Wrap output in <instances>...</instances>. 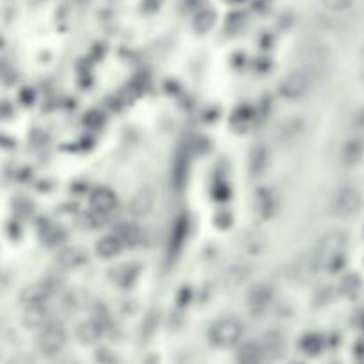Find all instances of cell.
Masks as SVG:
<instances>
[{
	"instance_id": "cell-1",
	"label": "cell",
	"mask_w": 364,
	"mask_h": 364,
	"mask_svg": "<svg viewBox=\"0 0 364 364\" xmlns=\"http://www.w3.org/2000/svg\"><path fill=\"white\" fill-rule=\"evenodd\" d=\"M347 235L343 231H329L321 236L315 245V254L320 262L321 272L334 274L345 265V249H347Z\"/></svg>"
},
{
	"instance_id": "cell-2",
	"label": "cell",
	"mask_w": 364,
	"mask_h": 364,
	"mask_svg": "<svg viewBox=\"0 0 364 364\" xmlns=\"http://www.w3.org/2000/svg\"><path fill=\"white\" fill-rule=\"evenodd\" d=\"M242 332H244V327L236 318L226 317L217 320L212 326L210 332H208V338L210 343L217 348H229L235 347L236 343L240 341Z\"/></svg>"
},
{
	"instance_id": "cell-3",
	"label": "cell",
	"mask_w": 364,
	"mask_h": 364,
	"mask_svg": "<svg viewBox=\"0 0 364 364\" xmlns=\"http://www.w3.org/2000/svg\"><path fill=\"white\" fill-rule=\"evenodd\" d=\"M363 208V196L354 187H343L334 194L330 201V214L336 218L356 217Z\"/></svg>"
},
{
	"instance_id": "cell-4",
	"label": "cell",
	"mask_w": 364,
	"mask_h": 364,
	"mask_svg": "<svg viewBox=\"0 0 364 364\" xmlns=\"http://www.w3.org/2000/svg\"><path fill=\"white\" fill-rule=\"evenodd\" d=\"M38 348L45 356H57L66 345V330L59 321H48L47 326L39 329Z\"/></svg>"
},
{
	"instance_id": "cell-5",
	"label": "cell",
	"mask_w": 364,
	"mask_h": 364,
	"mask_svg": "<svg viewBox=\"0 0 364 364\" xmlns=\"http://www.w3.org/2000/svg\"><path fill=\"white\" fill-rule=\"evenodd\" d=\"M329 48L321 43H309L300 50V59L304 62V68L302 69H306L313 80L326 73L327 65H329Z\"/></svg>"
},
{
	"instance_id": "cell-6",
	"label": "cell",
	"mask_w": 364,
	"mask_h": 364,
	"mask_svg": "<svg viewBox=\"0 0 364 364\" xmlns=\"http://www.w3.org/2000/svg\"><path fill=\"white\" fill-rule=\"evenodd\" d=\"M311 82H313V78H311V75L306 69H297V71L288 73L286 77L281 80L279 93H281V96L284 100L297 102V100L304 98L308 95Z\"/></svg>"
},
{
	"instance_id": "cell-7",
	"label": "cell",
	"mask_w": 364,
	"mask_h": 364,
	"mask_svg": "<svg viewBox=\"0 0 364 364\" xmlns=\"http://www.w3.org/2000/svg\"><path fill=\"white\" fill-rule=\"evenodd\" d=\"M306 130V121L299 116H291L279 123L275 130V139L281 146H290L302 137Z\"/></svg>"
},
{
	"instance_id": "cell-8",
	"label": "cell",
	"mask_w": 364,
	"mask_h": 364,
	"mask_svg": "<svg viewBox=\"0 0 364 364\" xmlns=\"http://www.w3.org/2000/svg\"><path fill=\"white\" fill-rule=\"evenodd\" d=\"M364 160V139L359 135L348 137L339 148V162L345 168H356Z\"/></svg>"
},
{
	"instance_id": "cell-9",
	"label": "cell",
	"mask_w": 364,
	"mask_h": 364,
	"mask_svg": "<svg viewBox=\"0 0 364 364\" xmlns=\"http://www.w3.org/2000/svg\"><path fill=\"white\" fill-rule=\"evenodd\" d=\"M272 300H274V288L270 286V284L260 283L251 288V291H249L247 306L254 315H262L270 308Z\"/></svg>"
},
{
	"instance_id": "cell-10",
	"label": "cell",
	"mask_w": 364,
	"mask_h": 364,
	"mask_svg": "<svg viewBox=\"0 0 364 364\" xmlns=\"http://www.w3.org/2000/svg\"><path fill=\"white\" fill-rule=\"evenodd\" d=\"M48 299H50V288L45 283L29 284L20 293V304L23 306V309L45 308Z\"/></svg>"
},
{
	"instance_id": "cell-11",
	"label": "cell",
	"mask_w": 364,
	"mask_h": 364,
	"mask_svg": "<svg viewBox=\"0 0 364 364\" xmlns=\"http://www.w3.org/2000/svg\"><path fill=\"white\" fill-rule=\"evenodd\" d=\"M320 272L321 266L320 262H318L317 254H315V251H308V253L302 254V256L297 260L295 266H293V275H295V279L302 281V283L311 281V279L317 277Z\"/></svg>"
},
{
	"instance_id": "cell-12",
	"label": "cell",
	"mask_w": 364,
	"mask_h": 364,
	"mask_svg": "<svg viewBox=\"0 0 364 364\" xmlns=\"http://www.w3.org/2000/svg\"><path fill=\"white\" fill-rule=\"evenodd\" d=\"M270 162H272V155H270L269 148L265 144H256L249 153V172L253 178H260L269 171Z\"/></svg>"
},
{
	"instance_id": "cell-13",
	"label": "cell",
	"mask_w": 364,
	"mask_h": 364,
	"mask_svg": "<svg viewBox=\"0 0 364 364\" xmlns=\"http://www.w3.org/2000/svg\"><path fill=\"white\" fill-rule=\"evenodd\" d=\"M275 208H277V201H275L274 192L266 187H260L254 192V212L262 220H269L274 217Z\"/></svg>"
},
{
	"instance_id": "cell-14",
	"label": "cell",
	"mask_w": 364,
	"mask_h": 364,
	"mask_svg": "<svg viewBox=\"0 0 364 364\" xmlns=\"http://www.w3.org/2000/svg\"><path fill=\"white\" fill-rule=\"evenodd\" d=\"M117 205V197L114 194V190H111L109 187H100L95 192L91 194V208L96 214L109 215Z\"/></svg>"
},
{
	"instance_id": "cell-15",
	"label": "cell",
	"mask_w": 364,
	"mask_h": 364,
	"mask_svg": "<svg viewBox=\"0 0 364 364\" xmlns=\"http://www.w3.org/2000/svg\"><path fill=\"white\" fill-rule=\"evenodd\" d=\"M153 205H155L153 190L144 187V189L137 190V192L133 194L132 201H130V214H132L133 217H146V215L151 214Z\"/></svg>"
},
{
	"instance_id": "cell-16",
	"label": "cell",
	"mask_w": 364,
	"mask_h": 364,
	"mask_svg": "<svg viewBox=\"0 0 364 364\" xmlns=\"http://www.w3.org/2000/svg\"><path fill=\"white\" fill-rule=\"evenodd\" d=\"M265 352L262 348V343L245 341L236 354V363L238 364H263Z\"/></svg>"
},
{
	"instance_id": "cell-17",
	"label": "cell",
	"mask_w": 364,
	"mask_h": 364,
	"mask_svg": "<svg viewBox=\"0 0 364 364\" xmlns=\"http://www.w3.org/2000/svg\"><path fill=\"white\" fill-rule=\"evenodd\" d=\"M103 336V323L100 320H86L77 327V338L84 345H95Z\"/></svg>"
},
{
	"instance_id": "cell-18",
	"label": "cell",
	"mask_w": 364,
	"mask_h": 364,
	"mask_svg": "<svg viewBox=\"0 0 364 364\" xmlns=\"http://www.w3.org/2000/svg\"><path fill=\"white\" fill-rule=\"evenodd\" d=\"M87 262V254L80 247H66L57 254V263L62 269H78Z\"/></svg>"
},
{
	"instance_id": "cell-19",
	"label": "cell",
	"mask_w": 364,
	"mask_h": 364,
	"mask_svg": "<svg viewBox=\"0 0 364 364\" xmlns=\"http://www.w3.org/2000/svg\"><path fill=\"white\" fill-rule=\"evenodd\" d=\"M187 233H189V220L185 215L178 217L174 220V226L171 229V240H169V251L172 254H178L181 251L185 244V238H187Z\"/></svg>"
},
{
	"instance_id": "cell-20",
	"label": "cell",
	"mask_w": 364,
	"mask_h": 364,
	"mask_svg": "<svg viewBox=\"0 0 364 364\" xmlns=\"http://www.w3.org/2000/svg\"><path fill=\"white\" fill-rule=\"evenodd\" d=\"M187 172H189V153L187 150H180L172 162V185L176 190H181V187L185 185Z\"/></svg>"
},
{
	"instance_id": "cell-21",
	"label": "cell",
	"mask_w": 364,
	"mask_h": 364,
	"mask_svg": "<svg viewBox=\"0 0 364 364\" xmlns=\"http://www.w3.org/2000/svg\"><path fill=\"white\" fill-rule=\"evenodd\" d=\"M262 348L265 352V357H270V359H277L284 350V338L281 332L277 330H270L263 336L262 339Z\"/></svg>"
},
{
	"instance_id": "cell-22",
	"label": "cell",
	"mask_w": 364,
	"mask_h": 364,
	"mask_svg": "<svg viewBox=\"0 0 364 364\" xmlns=\"http://www.w3.org/2000/svg\"><path fill=\"white\" fill-rule=\"evenodd\" d=\"M114 235L123 242V245H128V247L137 245L142 238L141 227L133 223H120L116 226V229H114Z\"/></svg>"
},
{
	"instance_id": "cell-23",
	"label": "cell",
	"mask_w": 364,
	"mask_h": 364,
	"mask_svg": "<svg viewBox=\"0 0 364 364\" xmlns=\"http://www.w3.org/2000/svg\"><path fill=\"white\" fill-rule=\"evenodd\" d=\"M121 249H123V242L112 233V235L100 238L98 244H96V254L103 258V260H111V258L117 256L121 253Z\"/></svg>"
},
{
	"instance_id": "cell-24",
	"label": "cell",
	"mask_w": 364,
	"mask_h": 364,
	"mask_svg": "<svg viewBox=\"0 0 364 364\" xmlns=\"http://www.w3.org/2000/svg\"><path fill=\"white\" fill-rule=\"evenodd\" d=\"M215 23V11L210 8H205L201 11H197V14L194 16V29L199 34H205L214 27Z\"/></svg>"
},
{
	"instance_id": "cell-25",
	"label": "cell",
	"mask_w": 364,
	"mask_h": 364,
	"mask_svg": "<svg viewBox=\"0 0 364 364\" xmlns=\"http://www.w3.org/2000/svg\"><path fill=\"white\" fill-rule=\"evenodd\" d=\"M135 277H137V269H133V265H120L112 272V279L120 286H128Z\"/></svg>"
},
{
	"instance_id": "cell-26",
	"label": "cell",
	"mask_w": 364,
	"mask_h": 364,
	"mask_svg": "<svg viewBox=\"0 0 364 364\" xmlns=\"http://www.w3.org/2000/svg\"><path fill=\"white\" fill-rule=\"evenodd\" d=\"M300 348L308 354V356H318L323 348V339L318 334H306L300 341Z\"/></svg>"
},
{
	"instance_id": "cell-27",
	"label": "cell",
	"mask_w": 364,
	"mask_h": 364,
	"mask_svg": "<svg viewBox=\"0 0 364 364\" xmlns=\"http://www.w3.org/2000/svg\"><path fill=\"white\" fill-rule=\"evenodd\" d=\"M352 0H323V5L330 11H343L350 5Z\"/></svg>"
},
{
	"instance_id": "cell-28",
	"label": "cell",
	"mask_w": 364,
	"mask_h": 364,
	"mask_svg": "<svg viewBox=\"0 0 364 364\" xmlns=\"http://www.w3.org/2000/svg\"><path fill=\"white\" fill-rule=\"evenodd\" d=\"M96 361H98L100 364H117L116 356L111 354L109 350H100L98 354H96Z\"/></svg>"
},
{
	"instance_id": "cell-29",
	"label": "cell",
	"mask_w": 364,
	"mask_h": 364,
	"mask_svg": "<svg viewBox=\"0 0 364 364\" xmlns=\"http://www.w3.org/2000/svg\"><path fill=\"white\" fill-rule=\"evenodd\" d=\"M5 364H36V361L30 356H27V354H20V356L11 357Z\"/></svg>"
},
{
	"instance_id": "cell-30",
	"label": "cell",
	"mask_w": 364,
	"mask_h": 364,
	"mask_svg": "<svg viewBox=\"0 0 364 364\" xmlns=\"http://www.w3.org/2000/svg\"><path fill=\"white\" fill-rule=\"evenodd\" d=\"M354 126L357 130H361V132H364V109H361L356 116H354Z\"/></svg>"
},
{
	"instance_id": "cell-31",
	"label": "cell",
	"mask_w": 364,
	"mask_h": 364,
	"mask_svg": "<svg viewBox=\"0 0 364 364\" xmlns=\"http://www.w3.org/2000/svg\"><path fill=\"white\" fill-rule=\"evenodd\" d=\"M233 4H244V2H247V0H231Z\"/></svg>"
},
{
	"instance_id": "cell-32",
	"label": "cell",
	"mask_w": 364,
	"mask_h": 364,
	"mask_svg": "<svg viewBox=\"0 0 364 364\" xmlns=\"http://www.w3.org/2000/svg\"><path fill=\"white\" fill-rule=\"evenodd\" d=\"M363 80H364V69H363Z\"/></svg>"
}]
</instances>
